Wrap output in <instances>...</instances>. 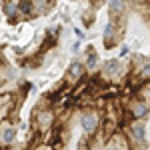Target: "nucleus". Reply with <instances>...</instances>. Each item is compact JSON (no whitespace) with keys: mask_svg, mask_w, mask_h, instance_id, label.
Returning a JSON list of instances; mask_svg holds the SVG:
<instances>
[{"mask_svg":"<svg viewBox=\"0 0 150 150\" xmlns=\"http://www.w3.org/2000/svg\"><path fill=\"white\" fill-rule=\"evenodd\" d=\"M78 120H80V128H82V134L84 138H92L96 132H100L102 128V122H104V114L102 110L98 108H82L80 114H78Z\"/></svg>","mask_w":150,"mask_h":150,"instance_id":"obj_1","label":"nucleus"},{"mask_svg":"<svg viewBox=\"0 0 150 150\" xmlns=\"http://www.w3.org/2000/svg\"><path fill=\"white\" fill-rule=\"evenodd\" d=\"M120 130L134 150H146V120H130L122 124Z\"/></svg>","mask_w":150,"mask_h":150,"instance_id":"obj_2","label":"nucleus"},{"mask_svg":"<svg viewBox=\"0 0 150 150\" xmlns=\"http://www.w3.org/2000/svg\"><path fill=\"white\" fill-rule=\"evenodd\" d=\"M86 76H88V72H86V68H84L82 60H72L70 66H68V70H66L64 82L68 84L70 88H74V86H78L80 82H84Z\"/></svg>","mask_w":150,"mask_h":150,"instance_id":"obj_3","label":"nucleus"},{"mask_svg":"<svg viewBox=\"0 0 150 150\" xmlns=\"http://www.w3.org/2000/svg\"><path fill=\"white\" fill-rule=\"evenodd\" d=\"M16 136H18V128L12 124V120H4L0 122V144L4 148H10L16 144Z\"/></svg>","mask_w":150,"mask_h":150,"instance_id":"obj_4","label":"nucleus"},{"mask_svg":"<svg viewBox=\"0 0 150 150\" xmlns=\"http://www.w3.org/2000/svg\"><path fill=\"white\" fill-rule=\"evenodd\" d=\"M102 150H132V146H130L128 138L124 136V132L122 130H116L114 134L104 142Z\"/></svg>","mask_w":150,"mask_h":150,"instance_id":"obj_5","label":"nucleus"},{"mask_svg":"<svg viewBox=\"0 0 150 150\" xmlns=\"http://www.w3.org/2000/svg\"><path fill=\"white\" fill-rule=\"evenodd\" d=\"M108 8H110V22H118V20H122V16L126 14L128 2L126 0H110Z\"/></svg>","mask_w":150,"mask_h":150,"instance_id":"obj_6","label":"nucleus"},{"mask_svg":"<svg viewBox=\"0 0 150 150\" xmlns=\"http://www.w3.org/2000/svg\"><path fill=\"white\" fill-rule=\"evenodd\" d=\"M120 28L116 26V22H110L106 24V28H104V46L106 48H114L116 42L120 40V32H118Z\"/></svg>","mask_w":150,"mask_h":150,"instance_id":"obj_7","label":"nucleus"},{"mask_svg":"<svg viewBox=\"0 0 150 150\" xmlns=\"http://www.w3.org/2000/svg\"><path fill=\"white\" fill-rule=\"evenodd\" d=\"M82 64H84L86 72L90 74V72H94V70L100 66V58H98V54L94 52L92 48H88V50H86V54H84V58H82Z\"/></svg>","mask_w":150,"mask_h":150,"instance_id":"obj_8","label":"nucleus"},{"mask_svg":"<svg viewBox=\"0 0 150 150\" xmlns=\"http://www.w3.org/2000/svg\"><path fill=\"white\" fill-rule=\"evenodd\" d=\"M2 10H4L6 18H8L10 22H16V16H18V4H16L14 0H4V2H2Z\"/></svg>","mask_w":150,"mask_h":150,"instance_id":"obj_9","label":"nucleus"},{"mask_svg":"<svg viewBox=\"0 0 150 150\" xmlns=\"http://www.w3.org/2000/svg\"><path fill=\"white\" fill-rule=\"evenodd\" d=\"M30 2H32V12H34V16L44 14V12H48V8H50V0H30Z\"/></svg>","mask_w":150,"mask_h":150,"instance_id":"obj_10","label":"nucleus"},{"mask_svg":"<svg viewBox=\"0 0 150 150\" xmlns=\"http://www.w3.org/2000/svg\"><path fill=\"white\" fill-rule=\"evenodd\" d=\"M18 14L24 16V18L34 16V12H32V2H30V0H22V2L18 4Z\"/></svg>","mask_w":150,"mask_h":150,"instance_id":"obj_11","label":"nucleus"},{"mask_svg":"<svg viewBox=\"0 0 150 150\" xmlns=\"http://www.w3.org/2000/svg\"><path fill=\"white\" fill-rule=\"evenodd\" d=\"M134 74L142 80V84H144V82H150V60L144 64V66H140L138 70H134Z\"/></svg>","mask_w":150,"mask_h":150,"instance_id":"obj_12","label":"nucleus"},{"mask_svg":"<svg viewBox=\"0 0 150 150\" xmlns=\"http://www.w3.org/2000/svg\"><path fill=\"white\" fill-rule=\"evenodd\" d=\"M78 150H88L86 148V140H82V144H78Z\"/></svg>","mask_w":150,"mask_h":150,"instance_id":"obj_13","label":"nucleus"},{"mask_svg":"<svg viewBox=\"0 0 150 150\" xmlns=\"http://www.w3.org/2000/svg\"><path fill=\"white\" fill-rule=\"evenodd\" d=\"M0 150H4V146H2V144H0Z\"/></svg>","mask_w":150,"mask_h":150,"instance_id":"obj_14","label":"nucleus"},{"mask_svg":"<svg viewBox=\"0 0 150 150\" xmlns=\"http://www.w3.org/2000/svg\"><path fill=\"white\" fill-rule=\"evenodd\" d=\"M98 2H106V0H98Z\"/></svg>","mask_w":150,"mask_h":150,"instance_id":"obj_15","label":"nucleus"},{"mask_svg":"<svg viewBox=\"0 0 150 150\" xmlns=\"http://www.w3.org/2000/svg\"><path fill=\"white\" fill-rule=\"evenodd\" d=\"M0 2H4V0H0Z\"/></svg>","mask_w":150,"mask_h":150,"instance_id":"obj_16","label":"nucleus"}]
</instances>
